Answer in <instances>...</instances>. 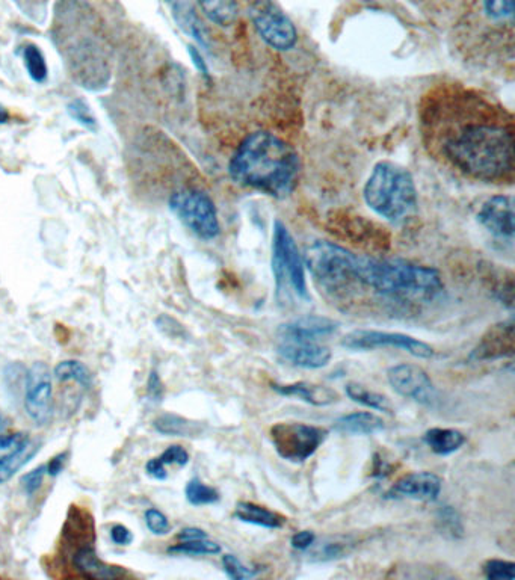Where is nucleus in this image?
<instances>
[{
  "label": "nucleus",
  "instance_id": "obj_31",
  "mask_svg": "<svg viewBox=\"0 0 515 580\" xmlns=\"http://www.w3.org/2000/svg\"><path fill=\"white\" fill-rule=\"evenodd\" d=\"M53 377L62 383H68V381H75V383L82 384V386L88 387L91 384V374L81 361L76 360H65L61 361L58 366H56L55 371H53Z\"/></svg>",
  "mask_w": 515,
  "mask_h": 580
},
{
  "label": "nucleus",
  "instance_id": "obj_48",
  "mask_svg": "<svg viewBox=\"0 0 515 580\" xmlns=\"http://www.w3.org/2000/svg\"><path fill=\"white\" fill-rule=\"evenodd\" d=\"M65 458H67V452H64V454L56 455L53 460H50V463L46 466L47 475H59V473L62 472V467H64Z\"/></svg>",
  "mask_w": 515,
  "mask_h": 580
},
{
  "label": "nucleus",
  "instance_id": "obj_51",
  "mask_svg": "<svg viewBox=\"0 0 515 580\" xmlns=\"http://www.w3.org/2000/svg\"><path fill=\"white\" fill-rule=\"evenodd\" d=\"M8 426V420L5 419L4 416H0V434H2V432L5 431V429H7Z\"/></svg>",
  "mask_w": 515,
  "mask_h": 580
},
{
  "label": "nucleus",
  "instance_id": "obj_43",
  "mask_svg": "<svg viewBox=\"0 0 515 580\" xmlns=\"http://www.w3.org/2000/svg\"><path fill=\"white\" fill-rule=\"evenodd\" d=\"M315 541L316 535L313 531L297 532V534H293L292 538H290V544H292L293 549L298 550V552H304V550L309 549Z\"/></svg>",
  "mask_w": 515,
  "mask_h": 580
},
{
  "label": "nucleus",
  "instance_id": "obj_41",
  "mask_svg": "<svg viewBox=\"0 0 515 580\" xmlns=\"http://www.w3.org/2000/svg\"><path fill=\"white\" fill-rule=\"evenodd\" d=\"M26 440L28 437L23 434H0V454H8L20 448Z\"/></svg>",
  "mask_w": 515,
  "mask_h": 580
},
{
  "label": "nucleus",
  "instance_id": "obj_33",
  "mask_svg": "<svg viewBox=\"0 0 515 580\" xmlns=\"http://www.w3.org/2000/svg\"><path fill=\"white\" fill-rule=\"evenodd\" d=\"M170 553H183V555H218L221 552V546L209 538L204 540L180 541V544L170 547Z\"/></svg>",
  "mask_w": 515,
  "mask_h": 580
},
{
  "label": "nucleus",
  "instance_id": "obj_3",
  "mask_svg": "<svg viewBox=\"0 0 515 580\" xmlns=\"http://www.w3.org/2000/svg\"><path fill=\"white\" fill-rule=\"evenodd\" d=\"M366 289L381 300L399 304L431 303L441 295L445 284L440 272L431 266L402 259L357 256L348 290Z\"/></svg>",
  "mask_w": 515,
  "mask_h": 580
},
{
  "label": "nucleus",
  "instance_id": "obj_25",
  "mask_svg": "<svg viewBox=\"0 0 515 580\" xmlns=\"http://www.w3.org/2000/svg\"><path fill=\"white\" fill-rule=\"evenodd\" d=\"M204 16L219 26H230L238 19L239 7L236 0H198Z\"/></svg>",
  "mask_w": 515,
  "mask_h": 580
},
{
  "label": "nucleus",
  "instance_id": "obj_52",
  "mask_svg": "<svg viewBox=\"0 0 515 580\" xmlns=\"http://www.w3.org/2000/svg\"><path fill=\"white\" fill-rule=\"evenodd\" d=\"M168 2H171V0H168Z\"/></svg>",
  "mask_w": 515,
  "mask_h": 580
},
{
  "label": "nucleus",
  "instance_id": "obj_22",
  "mask_svg": "<svg viewBox=\"0 0 515 580\" xmlns=\"http://www.w3.org/2000/svg\"><path fill=\"white\" fill-rule=\"evenodd\" d=\"M423 442L435 455L448 457L463 448L467 437L458 429L431 428L423 435Z\"/></svg>",
  "mask_w": 515,
  "mask_h": 580
},
{
  "label": "nucleus",
  "instance_id": "obj_45",
  "mask_svg": "<svg viewBox=\"0 0 515 580\" xmlns=\"http://www.w3.org/2000/svg\"><path fill=\"white\" fill-rule=\"evenodd\" d=\"M145 472H147V475L152 476L153 479H156V481H165L168 478L165 464H162L159 458H153V460L145 464Z\"/></svg>",
  "mask_w": 515,
  "mask_h": 580
},
{
  "label": "nucleus",
  "instance_id": "obj_1",
  "mask_svg": "<svg viewBox=\"0 0 515 580\" xmlns=\"http://www.w3.org/2000/svg\"><path fill=\"white\" fill-rule=\"evenodd\" d=\"M432 152L455 170L487 183L514 179V121L505 108L472 91H445L422 114Z\"/></svg>",
  "mask_w": 515,
  "mask_h": 580
},
{
  "label": "nucleus",
  "instance_id": "obj_28",
  "mask_svg": "<svg viewBox=\"0 0 515 580\" xmlns=\"http://www.w3.org/2000/svg\"><path fill=\"white\" fill-rule=\"evenodd\" d=\"M174 19H176L177 25L182 28V31L191 35V37L194 38V40H197L201 46H207L206 29H204L203 23L200 22L195 11L192 10L191 5H174Z\"/></svg>",
  "mask_w": 515,
  "mask_h": 580
},
{
  "label": "nucleus",
  "instance_id": "obj_18",
  "mask_svg": "<svg viewBox=\"0 0 515 580\" xmlns=\"http://www.w3.org/2000/svg\"><path fill=\"white\" fill-rule=\"evenodd\" d=\"M272 390L280 396L286 398L300 399L306 404L315 405V407H328L334 402L339 401V395L333 389L321 384L307 383V381H298L290 384H272Z\"/></svg>",
  "mask_w": 515,
  "mask_h": 580
},
{
  "label": "nucleus",
  "instance_id": "obj_46",
  "mask_svg": "<svg viewBox=\"0 0 515 580\" xmlns=\"http://www.w3.org/2000/svg\"><path fill=\"white\" fill-rule=\"evenodd\" d=\"M188 52L189 56H191L192 62H194L195 67H197V70L200 71L201 75H203L204 78H209V68H207L206 61H204L201 53L198 52L197 47L189 46Z\"/></svg>",
  "mask_w": 515,
  "mask_h": 580
},
{
  "label": "nucleus",
  "instance_id": "obj_34",
  "mask_svg": "<svg viewBox=\"0 0 515 580\" xmlns=\"http://www.w3.org/2000/svg\"><path fill=\"white\" fill-rule=\"evenodd\" d=\"M223 568L227 576L232 580L253 579L259 573L256 568L248 567L238 556L232 555V553H226L223 556Z\"/></svg>",
  "mask_w": 515,
  "mask_h": 580
},
{
  "label": "nucleus",
  "instance_id": "obj_47",
  "mask_svg": "<svg viewBox=\"0 0 515 580\" xmlns=\"http://www.w3.org/2000/svg\"><path fill=\"white\" fill-rule=\"evenodd\" d=\"M177 538H179V541H194V540H204V538L209 537H207V534L206 532L203 531V529L185 528L179 532Z\"/></svg>",
  "mask_w": 515,
  "mask_h": 580
},
{
  "label": "nucleus",
  "instance_id": "obj_26",
  "mask_svg": "<svg viewBox=\"0 0 515 580\" xmlns=\"http://www.w3.org/2000/svg\"><path fill=\"white\" fill-rule=\"evenodd\" d=\"M153 425L156 431L164 435H173V437H195L203 431L200 423L170 413L159 416Z\"/></svg>",
  "mask_w": 515,
  "mask_h": 580
},
{
  "label": "nucleus",
  "instance_id": "obj_5",
  "mask_svg": "<svg viewBox=\"0 0 515 580\" xmlns=\"http://www.w3.org/2000/svg\"><path fill=\"white\" fill-rule=\"evenodd\" d=\"M303 260L316 283L325 290L331 294L348 292L357 254L333 242L319 241L307 247Z\"/></svg>",
  "mask_w": 515,
  "mask_h": 580
},
{
  "label": "nucleus",
  "instance_id": "obj_37",
  "mask_svg": "<svg viewBox=\"0 0 515 580\" xmlns=\"http://www.w3.org/2000/svg\"><path fill=\"white\" fill-rule=\"evenodd\" d=\"M484 10L490 19H511L514 16L515 0H484Z\"/></svg>",
  "mask_w": 515,
  "mask_h": 580
},
{
  "label": "nucleus",
  "instance_id": "obj_7",
  "mask_svg": "<svg viewBox=\"0 0 515 580\" xmlns=\"http://www.w3.org/2000/svg\"><path fill=\"white\" fill-rule=\"evenodd\" d=\"M272 446L283 460L304 463L316 454L328 439V431L321 426L301 422L275 423L269 429Z\"/></svg>",
  "mask_w": 515,
  "mask_h": 580
},
{
  "label": "nucleus",
  "instance_id": "obj_39",
  "mask_svg": "<svg viewBox=\"0 0 515 580\" xmlns=\"http://www.w3.org/2000/svg\"><path fill=\"white\" fill-rule=\"evenodd\" d=\"M165 466H170V464H176V466H186L189 463V454L183 446L173 445L158 457Z\"/></svg>",
  "mask_w": 515,
  "mask_h": 580
},
{
  "label": "nucleus",
  "instance_id": "obj_17",
  "mask_svg": "<svg viewBox=\"0 0 515 580\" xmlns=\"http://www.w3.org/2000/svg\"><path fill=\"white\" fill-rule=\"evenodd\" d=\"M277 352L290 365L303 369L325 368L333 357L330 348L321 343L297 342V340H280Z\"/></svg>",
  "mask_w": 515,
  "mask_h": 580
},
{
  "label": "nucleus",
  "instance_id": "obj_24",
  "mask_svg": "<svg viewBox=\"0 0 515 580\" xmlns=\"http://www.w3.org/2000/svg\"><path fill=\"white\" fill-rule=\"evenodd\" d=\"M352 543L342 538H327L321 543H313L309 549L304 550L303 556H306L310 562H328L336 559L345 558L351 552Z\"/></svg>",
  "mask_w": 515,
  "mask_h": 580
},
{
  "label": "nucleus",
  "instance_id": "obj_9",
  "mask_svg": "<svg viewBox=\"0 0 515 580\" xmlns=\"http://www.w3.org/2000/svg\"><path fill=\"white\" fill-rule=\"evenodd\" d=\"M348 351L366 352L375 349H401L416 358L428 360L434 357V348L416 337L402 333H389L378 330H354L346 334L340 342Z\"/></svg>",
  "mask_w": 515,
  "mask_h": 580
},
{
  "label": "nucleus",
  "instance_id": "obj_23",
  "mask_svg": "<svg viewBox=\"0 0 515 580\" xmlns=\"http://www.w3.org/2000/svg\"><path fill=\"white\" fill-rule=\"evenodd\" d=\"M38 449L40 446L37 443L26 440L20 448L0 457V484L10 481L23 466H26L35 457Z\"/></svg>",
  "mask_w": 515,
  "mask_h": 580
},
{
  "label": "nucleus",
  "instance_id": "obj_38",
  "mask_svg": "<svg viewBox=\"0 0 515 580\" xmlns=\"http://www.w3.org/2000/svg\"><path fill=\"white\" fill-rule=\"evenodd\" d=\"M145 525L155 535H167L171 531V525L168 522L167 516L161 513V511L156 510V508H150V510L145 511Z\"/></svg>",
  "mask_w": 515,
  "mask_h": 580
},
{
  "label": "nucleus",
  "instance_id": "obj_32",
  "mask_svg": "<svg viewBox=\"0 0 515 580\" xmlns=\"http://www.w3.org/2000/svg\"><path fill=\"white\" fill-rule=\"evenodd\" d=\"M185 494L186 500L194 506L213 505V503L219 502V499H221V494L216 488L204 484L198 478H192L186 484Z\"/></svg>",
  "mask_w": 515,
  "mask_h": 580
},
{
  "label": "nucleus",
  "instance_id": "obj_6",
  "mask_svg": "<svg viewBox=\"0 0 515 580\" xmlns=\"http://www.w3.org/2000/svg\"><path fill=\"white\" fill-rule=\"evenodd\" d=\"M272 272H274L278 292H284V289L289 286L298 298L309 300L303 257L298 250L297 242L281 221L274 223Z\"/></svg>",
  "mask_w": 515,
  "mask_h": 580
},
{
  "label": "nucleus",
  "instance_id": "obj_10",
  "mask_svg": "<svg viewBox=\"0 0 515 580\" xmlns=\"http://www.w3.org/2000/svg\"><path fill=\"white\" fill-rule=\"evenodd\" d=\"M251 20L263 41L272 49L290 50L298 40L295 25L269 2H257L251 8Z\"/></svg>",
  "mask_w": 515,
  "mask_h": 580
},
{
  "label": "nucleus",
  "instance_id": "obj_50",
  "mask_svg": "<svg viewBox=\"0 0 515 580\" xmlns=\"http://www.w3.org/2000/svg\"><path fill=\"white\" fill-rule=\"evenodd\" d=\"M11 114L4 106H0V124H7L10 121Z\"/></svg>",
  "mask_w": 515,
  "mask_h": 580
},
{
  "label": "nucleus",
  "instance_id": "obj_36",
  "mask_svg": "<svg viewBox=\"0 0 515 580\" xmlns=\"http://www.w3.org/2000/svg\"><path fill=\"white\" fill-rule=\"evenodd\" d=\"M484 574L488 580H514L515 564L503 559H490L484 564Z\"/></svg>",
  "mask_w": 515,
  "mask_h": 580
},
{
  "label": "nucleus",
  "instance_id": "obj_19",
  "mask_svg": "<svg viewBox=\"0 0 515 580\" xmlns=\"http://www.w3.org/2000/svg\"><path fill=\"white\" fill-rule=\"evenodd\" d=\"M334 431L343 435H374L386 429L383 417L369 411H357L334 420Z\"/></svg>",
  "mask_w": 515,
  "mask_h": 580
},
{
  "label": "nucleus",
  "instance_id": "obj_49",
  "mask_svg": "<svg viewBox=\"0 0 515 580\" xmlns=\"http://www.w3.org/2000/svg\"><path fill=\"white\" fill-rule=\"evenodd\" d=\"M392 470L393 466H390L386 461L380 460V458L375 460L374 476H377V478H384V476L390 475Z\"/></svg>",
  "mask_w": 515,
  "mask_h": 580
},
{
  "label": "nucleus",
  "instance_id": "obj_11",
  "mask_svg": "<svg viewBox=\"0 0 515 580\" xmlns=\"http://www.w3.org/2000/svg\"><path fill=\"white\" fill-rule=\"evenodd\" d=\"M25 408L37 425H46L52 419V372L46 363H34L26 372Z\"/></svg>",
  "mask_w": 515,
  "mask_h": 580
},
{
  "label": "nucleus",
  "instance_id": "obj_15",
  "mask_svg": "<svg viewBox=\"0 0 515 580\" xmlns=\"http://www.w3.org/2000/svg\"><path fill=\"white\" fill-rule=\"evenodd\" d=\"M514 220V200L509 195H494L479 209V223L497 238H514Z\"/></svg>",
  "mask_w": 515,
  "mask_h": 580
},
{
  "label": "nucleus",
  "instance_id": "obj_21",
  "mask_svg": "<svg viewBox=\"0 0 515 580\" xmlns=\"http://www.w3.org/2000/svg\"><path fill=\"white\" fill-rule=\"evenodd\" d=\"M233 517L239 522L265 529H280L287 523L286 517L253 502H239Z\"/></svg>",
  "mask_w": 515,
  "mask_h": 580
},
{
  "label": "nucleus",
  "instance_id": "obj_29",
  "mask_svg": "<svg viewBox=\"0 0 515 580\" xmlns=\"http://www.w3.org/2000/svg\"><path fill=\"white\" fill-rule=\"evenodd\" d=\"M438 532L451 540H461L464 537L463 519L454 506H441L435 516Z\"/></svg>",
  "mask_w": 515,
  "mask_h": 580
},
{
  "label": "nucleus",
  "instance_id": "obj_30",
  "mask_svg": "<svg viewBox=\"0 0 515 580\" xmlns=\"http://www.w3.org/2000/svg\"><path fill=\"white\" fill-rule=\"evenodd\" d=\"M23 61H25L26 71H28L29 78L35 84H44L49 78V68H47L46 58L40 47L35 44H26L23 47Z\"/></svg>",
  "mask_w": 515,
  "mask_h": 580
},
{
  "label": "nucleus",
  "instance_id": "obj_44",
  "mask_svg": "<svg viewBox=\"0 0 515 580\" xmlns=\"http://www.w3.org/2000/svg\"><path fill=\"white\" fill-rule=\"evenodd\" d=\"M111 540L114 541L117 546H129L133 541L132 532L129 528L123 525L112 526L111 529Z\"/></svg>",
  "mask_w": 515,
  "mask_h": 580
},
{
  "label": "nucleus",
  "instance_id": "obj_27",
  "mask_svg": "<svg viewBox=\"0 0 515 580\" xmlns=\"http://www.w3.org/2000/svg\"><path fill=\"white\" fill-rule=\"evenodd\" d=\"M346 396L355 404L363 405V407L371 408V410L383 411V413L392 414L393 407L389 399L381 393L372 392L357 383H349L345 386Z\"/></svg>",
  "mask_w": 515,
  "mask_h": 580
},
{
  "label": "nucleus",
  "instance_id": "obj_4",
  "mask_svg": "<svg viewBox=\"0 0 515 580\" xmlns=\"http://www.w3.org/2000/svg\"><path fill=\"white\" fill-rule=\"evenodd\" d=\"M364 201L384 220L402 221L417 206V188L407 168L393 162L375 165L364 185Z\"/></svg>",
  "mask_w": 515,
  "mask_h": 580
},
{
  "label": "nucleus",
  "instance_id": "obj_13",
  "mask_svg": "<svg viewBox=\"0 0 515 580\" xmlns=\"http://www.w3.org/2000/svg\"><path fill=\"white\" fill-rule=\"evenodd\" d=\"M443 481L432 472H413L399 478L389 490L384 493L387 500H419V502H435L440 496Z\"/></svg>",
  "mask_w": 515,
  "mask_h": 580
},
{
  "label": "nucleus",
  "instance_id": "obj_42",
  "mask_svg": "<svg viewBox=\"0 0 515 580\" xmlns=\"http://www.w3.org/2000/svg\"><path fill=\"white\" fill-rule=\"evenodd\" d=\"M147 393L156 402L162 401V398H164V383H162L161 377L156 371L150 372L149 381H147Z\"/></svg>",
  "mask_w": 515,
  "mask_h": 580
},
{
  "label": "nucleus",
  "instance_id": "obj_2",
  "mask_svg": "<svg viewBox=\"0 0 515 580\" xmlns=\"http://www.w3.org/2000/svg\"><path fill=\"white\" fill-rule=\"evenodd\" d=\"M230 176L245 188L275 198L292 194L300 176V158L278 136L256 132L239 145L229 165Z\"/></svg>",
  "mask_w": 515,
  "mask_h": 580
},
{
  "label": "nucleus",
  "instance_id": "obj_12",
  "mask_svg": "<svg viewBox=\"0 0 515 580\" xmlns=\"http://www.w3.org/2000/svg\"><path fill=\"white\" fill-rule=\"evenodd\" d=\"M387 380L398 395L417 404L432 405L437 399L434 383L420 366L410 363L392 366L387 371Z\"/></svg>",
  "mask_w": 515,
  "mask_h": 580
},
{
  "label": "nucleus",
  "instance_id": "obj_16",
  "mask_svg": "<svg viewBox=\"0 0 515 580\" xmlns=\"http://www.w3.org/2000/svg\"><path fill=\"white\" fill-rule=\"evenodd\" d=\"M340 324L327 316L307 315L281 324L277 330L280 340H297V342H319L325 337L333 336L339 331Z\"/></svg>",
  "mask_w": 515,
  "mask_h": 580
},
{
  "label": "nucleus",
  "instance_id": "obj_8",
  "mask_svg": "<svg viewBox=\"0 0 515 580\" xmlns=\"http://www.w3.org/2000/svg\"><path fill=\"white\" fill-rule=\"evenodd\" d=\"M170 209L174 215L204 241H212L221 232L215 203L206 192L198 189H183L170 198Z\"/></svg>",
  "mask_w": 515,
  "mask_h": 580
},
{
  "label": "nucleus",
  "instance_id": "obj_14",
  "mask_svg": "<svg viewBox=\"0 0 515 580\" xmlns=\"http://www.w3.org/2000/svg\"><path fill=\"white\" fill-rule=\"evenodd\" d=\"M515 352V327L514 321L499 322L488 328L487 333L481 337L478 345L470 354L472 361H496L502 358L514 357Z\"/></svg>",
  "mask_w": 515,
  "mask_h": 580
},
{
  "label": "nucleus",
  "instance_id": "obj_35",
  "mask_svg": "<svg viewBox=\"0 0 515 580\" xmlns=\"http://www.w3.org/2000/svg\"><path fill=\"white\" fill-rule=\"evenodd\" d=\"M67 112L68 115H70V117L76 121V123L87 127V129L96 130V117H94L93 111H91L90 106H88V103L85 102V100H71V102L68 103Z\"/></svg>",
  "mask_w": 515,
  "mask_h": 580
},
{
  "label": "nucleus",
  "instance_id": "obj_20",
  "mask_svg": "<svg viewBox=\"0 0 515 580\" xmlns=\"http://www.w3.org/2000/svg\"><path fill=\"white\" fill-rule=\"evenodd\" d=\"M73 564L78 568V571H81L85 577H90V579H117V577H121L124 574L123 568L117 567V565L105 564L91 547H84V549L78 550L73 556Z\"/></svg>",
  "mask_w": 515,
  "mask_h": 580
},
{
  "label": "nucleus",
  "instance_id": "obj_40",
  "mask_svg": "<svg viewBox=\"0 0 515 580\" xmlns=\"http://www.w3.org/2000/svg\"><path fill=\"white\" fill-rule=\"evenodd\" d=\"M47 469L46 466L37 467V469L32 470V472L26 473L22 478L23 488H25L26 493L29 496L37 493L38 488L43 484L44 476H46Z\"/></svg>",
  "mask_w": 515,
  "mask_h": 580
}]
</instances>
